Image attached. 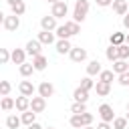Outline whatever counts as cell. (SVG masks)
<instances>
[{
    "label": "cell",
    "mask_w": 129,
    "mask_h": 129,
    "mask_svg": "<svg viewBox=\"0 0 129 129\" xmlns=\"http://www.w3.org/2000/svg\"><path fill=\"white\" fill-rule=\"evenodd\" d=\"M89 12V0H77L75 2V10H73V20L75 22H83L87 18Z\"/></svg>",
    "instance_id": "6da1fadb"
},
{
    "label": "cell",
    "mask_w": 129,
    "mask_h": 129,
    "mask_svg": "<svg viewBox=\"0 0 129 129\" xmlns=\"http://www.w3.org/2000/svg\"><path fill=\"white\" fill-rule=\"evenodd\" d=\"M99 117H101V121H105V123H113V119H115L113 107L107 105V103H103V105L99 107Z\"/></svg>",
    "instance_id": "7a4b0ae2"
},
{
    "label": "cell",
    "mask_w": 129,
    "mask_h": 129,
    "mask_svg": "<svg viewBox=\"0 0 129 129\" xmlns=\"http://www.w3.org/2000/svg\"><path fill=\"white\" fill-rule=\"evenodd\" d=\"M24 50H26V54H30V56L34 58V56L42 54V44L38 42V38H34V40H28V42H26V48H24Z\"/></svg>",
    "instance_id": "3957f363"
},
{
    "label": "cell",
    "mask_w": 129,
    "mask_h": 129,
    "mask_svg": "<svg viewBox=\"0 0 129 129\" xmlns=\"http://www.w3.org/2000/svg\"><path fill=\"white\" fill-rule=\"evenodd\" d=\"M67 12H69V6H67V2L64 0H60V2H56V4H52V16L54 18H64L67 16Z\"/></svg>",
    "instance_id": "277c9868"
},
{
    "label": "cell",
    "mask_w": 129,
    "mask_h": 129,
    "mask_svg": "<svg viewBox=\"0 0 129 129\" xmlns=\"http://www.w3.org/2000/svg\"><path fill=\"white\" fill-rule=\"evenodd\" d=\"M46 109V99L44 97H32L30 99V111H34V113H42Z\"/></svg>",
    "instance_id": "5b68a950"
},
{
    "label": "cell",
    "mask_w": 129,
    "mask_h": 129,
    "mask_svg": "<svg viewBox=\"0 0 129 129\" xmlns=\"http://www.w3.org/2000/svg\"><path fill=\"white\" fill-rule=\"evenodd\" d=\"M113 10H115V14L117 16H125L127 12H129V4H127V0H113Z\"/></svg>",
    "instance_id": "8992f818"
},
{
    "label": "cell",
    "mask_w": 129,
    "mask_h": 129,
    "mask_svg": "<svg viewBox=\"0 0 129 129\" xmlns=\"http://www.w3.org/2000/svg\"><path fill=\"white\" fill-rule=\"evenodd\" d=\"M18 26H20V16H14V14L6 16V20H4V28H6L8 32L18 30Z\"/></svg>",
    "instance_id": "52a82bcc"
},
{
    "label": "cell",
    "mask_w": 129,
    "mask_h": 129,
    "mask_svg": "<svg viewBox=\"0 0 129 129\" xmlns=\"http://www.w3.org/2000/svg\"><path fill=\"white\" fill-rule=\"evenodd\" d=\"M69 54H71V60H73V62H83V60L87 58V50L81 48V46H73Z\"/></svg>",
    "instance_id": "ba28073f"
},
{
    "label": "cell",
    "mask_w": 129,
    "mask_h": 129,
    "mask_svg": "<svg viewBox=\"0 0 129 129\" xmlns=\"http://www.w3.org/2000/svg\"><path fill=\"white\" fill-rule=\"evenodd\" d=\"M10 60H12L14 64H24V62H26V50H24V48H14V50L10 52Z\"/></svg>",
    "instance_id": "9c48e42d"
},
{
    "label": "cell",
    "mask_w": 129,
    "mask_h": 129,
    "mask_svg": "<svg viewBox=\"0 0 129 129\" xmlns=\"http://www.w3.org/2000/svg\"><path fill=\"white\" fill-rule=\"evenodd\" d=\"M40 26H42V30H48V32H52V30H56V18L50 14V16H42L40 18Z\"/></svg>",
    "instance_id": "30bf717a"
},
{
    "label": "cell",
    "mask_w": 129,
    "mask_h": 129,
    "mask_svg": "<svg viewBox=\"0 0 129 129\" xmlns=\"http://www.w3.org/2000/svg\"><path fill=\"white\" fill-rule=\"evenodd\" d=\"M38 95L40 97H52L54 95V87H52V83H48V81H42L40 85H38Z\"/></svg>",
    "instance_id": "8fae6325"
},
{
    "label": "cell",
    "mask_w": 129,
    "mask_h": 129,
    "mask_svg": "<svg viewBox=\"0 0 129 129\" xmlns=\"http://www.w3.org/2000/svg\"><path fill=\"white\" fill-rule=\"evenodd\" d=\"M14 107H16V109H18L20 113L28 111V109H30V97H24V95L16 97V101H14Z\"/></svg>",
    "instance_id": "7c38bea8"
},
{
    "label": "cell",
    "mask_w": 129,
    "mask_h": 129,
    "mask_svg": "<svg viewBox=\"0 0 129 129\" xmlns=\"http://www.w3.org/2000/svg\"><path fill=\"white\" fill-rule=\"evenodd\" d=\"M18 91H20V95H24V97H32L34 95V85L30 83V81H22L20 85H18Z\"/></svg>",
    "instance_id": "4fadbf2b"
},
{
    "label": "cell",
    "mask_w": 129,
    "mask_h": 129,
    "mask_svg": "<svg viewBox=\"0 0 129 129\" xmlns=\"http://www.w3.org/2000/svg\"><path fill=\"white\" fill-rule=\"evenodd\" d=\"M95 91H97L99 97H107V95L111 93V85H109V83H103V81H97V83H95Z\"/></svg>",
    "instance_id": "5bb4252c"
},
{
    "label": "cell",
    "mask_w": 129,
    "mask_h": 129,
    "mask_svg": "<svg viewBox=\"0 0 129 129\" xmlns=\"http://www.w3.org/2000/svg\"><path fill=\"white\" fill-rule=\"evenodd\" d=\"M73 99H75V103H87V99H89V91L77 87V89L73 91Z\"/></svg>",
    "instance_id": "9a60e30c"
},
{
    "label": "cell",
    "mask_w": 129,
    "mask_h": 129,
    "mask_svg": "<svg viewBox=\"0 0 129 129\" xmlns=\"http://www.w3.org/2000/svg\"><path fill=\"white\" fill-rule=\"evenodd\" d=\"M46 64H48V60H46L44 54H38V56L32 58V67H34V71H44Z\"/></svg>",
    "instance_id": "2e32d148"
},
{
    "label": "cell",
    "mask_w": 129,
    "mask_h": 129,
    "mask_svg": "<svg viewBox=\"0 0 129 129\" xmlns=\"http://www.w3.org/2000/svg\"><path fill=\"white\" fill-rule=\"evenodd\" d=\"M38 42L40 44H52L54 42V32H48V30L38 32Z\"/></svg>",
    "instance_id": "e0dca14e"
},
{
    "label": "cell",
    "mask_w": 129,
    "mask_h": 129,
    "mask_svg": "<svg viewBox=\"0 0 129 129\" xmlns=\"http://www.w3.org/2000/svg\"><path fill=\"white\" fill-rule=\"evenodd\" d=\"M103 69H101V62L99 60H91L89 64H87V77H95V75H99Z\"/></svg>",
    "instance_id": "ac0fdd59"
},
{
    "label": "cell",
    "mask_w": 129,
    "mask_h": 129,
    "mask_svg": "<svg viewBox=\"0 0 129 129\" xmlns=\"http://www.w3.org/2000/svg\"><path fill=\"white\" fill-rule=\"evenodd\" d=\"M71 48H73V44L69 40H56V52L58 54H67V52H71Z\"/></svg>",
    "instance_id": "d6986e66"
},
{
    "label": "cell",
    "mask_w": 129,
    "mask_h": 129,
    "mask_svg": "<svg viewBox=\"0 0 129 129\" xmlns=\"http://www.w3.org/2000/svg\"><path fill=\"white\" fill-rule=\"evenodd\" d=\"M111 71H113L117 77H119V75H123V73H127V60H115Z\"/></svg>",
    "instance_id": "ffe728a7"
},
{
    "label": "cell",
    "mask_w": 129,
    "mask_h": 129,
    "mask_svg": "<svg viewBox=\"0 0 129 129\" xmlns=\"http://www.w3.org/2000/svg\"><path fill=\"white\" fill-rule=\"evenodd\" d=\"M34 119H36V113H34V111H30V109H28V111H24V113H22V117H20V121H22L26 127H28V125H32V123H36Z\"/></svg>",
    "instance_id": "44dd1931"
},
{
    "label": "cell",
    "mask_w": 129,
    "mask_h": 129,
    "mask_svg": "<svg viewBox=\"0 0 129 129\" xmlns=\"http://www.w3.org/2000/svg\"><path fill=\"white\" fill-rule=\"evenodd\" d=\"M56 36H58V40H69L73 34L69 32L67 24H60V26H56Z\"/></svg>",
    "instance_id": "7402d4cb"
},
{
    "label": "cell",
    "mask_w": 129,
    "mask_h": 129,
    "mask_svg": "<svg viewBox=\"0 0 129 129\" xmlns=\"http://www.w3.org/2000/svg\"><path fill=\"white\" fill-rule=\"evenodd\" d=\"M109 40L113 46H121V44H125V32H113Z\"/></svg>",
    "instance_id": "603a6c76"
},
{
    "label": "cell",
    "mask_w": 129,
    "mask_h": 129,
    "mask_svg": "<svg viewBox=\"0 0 129 129\" xmlns=\"http://www.w3.org/2000/svg\"><path fill=\"white\" fill-rule=\"evenodd\" d=\"M20 123H22V121H20V117H16V115H8V117H6V127H8V129H18Z\"/></svg>",
    "instance_id": "cb8c5ba5"
},
{
    "label": "cell",
    "mask_w": 129,
    "mask_h": 129,
    "mask_svg": "<svg viewBox=\"0 0 129 129\" xmlns=\"http://www.w3.org/2000/svg\"><path fill=\"white\" fill-rule=\"evenodd\" d=\"M10 10H12L14 16H22V14L26 12V4H24V0L18 2V4H14V6H10Z\"/></svg>",
    "instance_id": "d4e9b609"
},
{
    "label": "cell",
    "mask_w": 129,
    "mask_h": 129,
    "mask_svg": "<svg viewBox=\"0 0 129 129\" xmlns=\"http://www.w3.org/2000/svg\"><path fill=\"white\" fill-rule=\"evenodd\" d=\"M105 56H107V58H109L111 62L119 60V52H117V46H113V44H111V46H109V48L105 50Z\"/></svg>",
    "instance_id": "484cf974"
},
{
    "label": "cell",
    "mask_w": 129,
    "mask_h": 129,
    "mask_svg": "<svg viewBox=\"0 0 129 129\" xmlns=\"http://www.w3.org/2000/svg\"><path fill=\"white\" fill-rule=\"evenodd\" d=\"M0 109H2V111H10V109H14V99H12V97H2V101H0Z\"/></svg>",
    "instance_id": "4316f807"
},
{
    "label": "cell",
    "mask_w": 129,
    "mask_h": 129,
    "mask_svg": "<svg viewBox=\"0 0 129 129\" xmlns=\"http://www.w3.org/2000/svg\"><path fill=\"white\" fill-rule=\"evenodd\" d=\"M87 111V103H73L71 105V113L73 115H83Z\"/></svg>",
    "instance_id": "83f0119b"
},
{
    "label": "cell",
    "mask_w": 129,
    "mask_h": 129,
    "mask_svg": "<svg viewBox=\"0 0 129 129\" xmlns=\"http://www.w3.org/2000/svg\"><path fill=\"white\" fill-rule=\"evenodd\" d=\"M113 77H115V73L113 71H101L99 73V81H103V83H113Z\"/></svg>",
    "instance_id": "f1b7e54d"
},
{
    "label": "cell",
    "mask_w": 129,
    "mask_h": 129,
    "mask_svg": "<svg viewBox=\"0 0 129 129\" xmlns=\"http://www.w3.org/2000/svg\"><path fill=\"white\" fill-rule=\"evenodd\" d=\"M117 52H119V60H129V44L117 46Z\"/></svg>",
    "instance_id": "f546056e"
},
{
    "label": "cell",
    "mask_w": 129,
    "mask_h": 129,
    "mask_svg": "<svg viewBox=\"0 0 129 129\" xmlns=\"http://www.w3.org/2000/svg\"><path fill=\"white\" fill-rule=\"evenodd\" d=\"M18 71H20V75H22V77H30V75L34 73V67H32V64H28V62H24V64H20V67H18Z\"/></svg>",
    "instance_id": "4dcf8cb0"
},
{
    "label": "cell",
    "mask_w": 129,
    "mask_h": 129,
    "mask_svg": "<svg viewBox=\"0 0 129 129\" xmlns=\"http://www.w3.org/2000/svg\"><path fill=\"white\" fill-rule=\"evenodd\" d=\"M113 129H127V117H115L113 119Z\"/></svg>",
    "instance_id": "1f68e13d"
},
{
    "label": "cell",
    "mask_w": 129,
    "mask_h": 129,
    "mask_svg": "<svg viewBox=\"0 0 129 129\" xmlns=\"http://www.w3.org/2000/svg\"><path fill=\"white\" fill-rule=\"evenodd\" d=\"M12 91V85L8 81H0V97H8Z\"/></svg>",
    "instance_id": "d6a6232c"
},
{
    "label": "cell",
    "mask_w": 129,
    "mask_h": 129,
    "mask_svg": "<svg viewBox=\"0 0 129 129\" xmlns=\"http://www.w3.org/2000/svg\"><path fill=\"white\" fill-rule=\"evenodd\" d=\"M67 24V28H69V32L71 34H79L81 32V26H79V22H75V20H69V22H64Z\"/></svg>",
    "instance_id": "836d02e7"
},
{
    "label": "cell",
    "mask_w": 129,
    "mask_h": 129,
    "mask_svg": "<svg viewBox=\"0 0 129 129\" xmlns=\"http://www.w3.org/2000/svg\"><path fill=\"white\" fill-rule=\"evenodd\" d=\"M81 89H85V91H91V89H95V83H93V79H91V77H85V79H81Z\"/></svg>",
    "instance_id": "e575fe53"
},
{
    "label": "cell",
    "mask_w": 129,
    "mask_h": 129,
    "mask_svg": "<svg viewBox=\"0 0 129 129\" xmlns=\"http://www.w3.org/2000/svg\"><path fill=\"white\" fill-rule=\"evenodd\" d=\"M69 123L75 127V129H83L85 125H83V119H81V115H73L71 119H69Z\"/></svg>",
    "instance_id": "d590c367"
},
{
    "label": "cell",
    "mask_w": 129,
    "mask_h": 129,
    "mask_svg": "<svg viewBox=\"0 0 129 129\" xmlns=\"http://www.w3.org/2000/svg\"><path fill=\"white\" fill-rule=\"evenodd\" d=\"M10 60V52H8V48H0V64H6Z\"/></svg>",
    "instance_id": "8d00e7d4"
},
{
    "label": "cell",
    "mask_w": 129,
    "mask_h": 129,
    "mask_svg": "<svg viewBox=\"0 0 129 129\" xmlns=\"http://www.w3.org/2000/svg\"><path fill=\"white\" fill-rule=\"evenodd\" d=\"M81 119H83V125L87 127V125H91V123H93V119H95V117H93V113H87V111H85V113L81 115Z\"/></svg>",
    "instance_id": "74e56055"
},
{
    "label": "cell",
    "mask_w": 129,
    "mask_h": 129,
    "mask_svg": "<svg viewBox=\"0 0 129 129\" xmlns=\"http://www.w3.org/2000/svg\"><path fill=\"white\" fill-rule=\"evenodd\" d=\"M117 79H119V85H123V87H129V73H123V75H119Z\"/></svg>",
    "instance_id": "f35d334b"
},
{
    "label": "cell",
    "mask_w": 129,
    "mask_h": 129,
    "mask_svg": "<svg viewBox=\"0 0 129 129\" xmlns=\"http://www.w3.org/2000/svg\"><path fill=\"white\" fill-rule=\"evenodd\" d=\"M97 2V6H101V8H105V6H111L113 4V0H95Z\"/></svg>",
    "instance_id": "ab89813d"
},
{
    "label": "cell",
    "mask_w": 129,
    "mask_h": 129,
    "mask_svg": "<svg viewBox=\"0 0 129 129\" xmlns=\"http://www.w3.org/2000/svg\"><path fill=\"white\" fill-rule=\"evenodd\" d=\"M97 129H113V127H111V123H105V121H101V123L97 125Z\"/></svg>",
    "instance_id": "60d3db41"
},
{
    "label": "cell",
    "mask_w": 129,
    "mask_h": 129,
    "mask_svg": "<svg viewBox=\"0 0 129 129\" xmlns=\"http://www.w3.org/2000/svg\"><path fill=\"white\" fill-rule=\"evenodd\" d=\"M123 26H125V28L129 30V12H127V14L123 16Z\"/></svg>",
    "instance_id": "b9f144b4"
},
{
    "label": "cell",
    "mask_w": 129,
    "mask_h": 129,
    "mask_svg": "<svg viewBox=\"0 0 129 129\" xmlns=\"http://www.w3.org/2000/svg\"><path fill=\"white\" fill-rule=\"evenodd\" d=\"M28 129H42L38 123H32V125H28Z\"/></svg>",
    "instance_id": "7bdbcfd3"
},
{
    "label": "cell",
    "mask_w": 129,
    "mask_h": 129,
    "mask_svg": "<svg viewBox=\"0 0 129 129\" xmlns=\"http://www.w3.org/2000/svg\"><path fill=\"white\" fill-rule=\"evenodd\" d=\"M6 2H8L10 6H14V4H18V2H22V0H6Z\"/></svg>",
    "instance_id": "ee69618b"
},
{
    "label": "cell",
    "mask_w": 129,
    "mask_h": 129,
    "mask_svg": "<svg viewBox=\"0 0 129 129\" xmlns=\"http://www.w3.org/2000/svg\"><path fill=\"white\" fill-rule=\"evenodd\" d=\"M4 20H6V16H4V12L0 10V24H4Z\"/></svg>",
    "instance_id": "f6af8a7d"
},
{
    "label": "cell",
    "mask_w": 129,
    "mask_h": 129,
    "mask_svg": "<svg viewBox=\"0 0 129 129\" xmlns=\"http://www.w3.org/2000/svg\"><path fill=\"white\" fill-rule=\"evenodd\" d=\"M125 44H129V32L125 34Z\"/></svg>",
    "instance_id": "bcb514c9"
},
{
    "label": "cell",
    "mask_w": 129,
    "mask_h": 129,
    "mask_svg": "<svg viewBox=\"0 0 129 129\" xmlns=\"http://www.w3.org/2000/svg\"><path fill=\"white\" fill-rule=\"evenodd\" d=\"M125 117H127V121H129V103H127V115H125Z\"/></svg>",
    "instance_id": "7dc6e473"
},
{
    "label": "cell",
    "mask_w": 129,
    "mask_h": 129,
    "mask_svg": "<svg viewBox=\"0 0 129 129\" xmlns=\"http://www.w3.org/2000/svg\"><path fill=\"white\" fill-rule=\"evenodd\" d=\"M48 2H50V4H56V2H60V0H48Z\"/></svg>",
    "instance_id": "c3c4849f"
},
{
    "label": "cell",
    "mask_w": 129,
    "mask_h": 129,
    "mask_svg": "<svg viewBox=\"0 0 129 129\" xmlns=\"http://www.w3.org/2000/svg\"><path fill=\"white\" fill-rule=\"evenodd\" d=\"M83 129H95V127H91V125H87V127H83Z\"/></svg>",
    "instance_id": "681fc988"
},
{
    "label": "cell",
    "mask_w": 129,
    "mask_h": 129,
    "mask_svg": "<svg viewBox=\"0 0 129 129\" xmlns=\"http://www.w3.org/2000/svg\"><path fill=\"white\" fill-rule=\"evenodd\" d=\"M127 73H129V60H127Z\"/></svg>",
    "instance_id": "f907efd6"
},
{
    "label": "cell",
    "mask_w": 129,
    "mask_h": 129,
    "mask_svg": "<svg viewBox=\"0 0 129 129\" xmlns=\"http://www.w3.org/2000/svg\"><path fill=\"white\" fill-rule=\"evenodd\" d=\"M48 129H54V127H48Z\"/></svg>",
    "instance_id": "816d5d0a"
}]
</instances>
